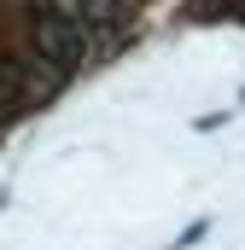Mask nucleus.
Segmentation results:
<instances>
[{
	"mask_svg": "<svg viewBox=\"0 0 245 250\" xmlns=\"http://www.w3.org/2000/svg\"><path fill=\"white\" fill-rule=\"evenodd\" d=\"M35 53L53 64V70H70V64L88 53V18L82 12H47L35 23Z\"/></svg>",
	"mask_w": 245,
	"mask_h": 250,
	"instance_id": "f257e3e1",
	"label": "nucleus"
}]
</instances>
